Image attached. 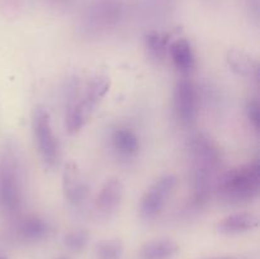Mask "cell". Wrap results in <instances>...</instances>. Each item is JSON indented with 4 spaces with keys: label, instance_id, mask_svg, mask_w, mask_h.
I'll use <instances>...</instances> for the list:
<instances>
[{
    "label": "cell",
    "instance_id": "1",
    "mask_svg": "<svg viewBox=\"0 0 260 259\" xmlns=\"http://www.w3.org/2000/svg\"><path fill=\"white\" fill-rule=\"evenodd\" d=\"M192 206L201 208L216 192L222 168V155L218 145L206 134H198L189 141Z\"/></svg>",
    "mask_w": 260,
    "mask_h": 259
},
{
    "label": "cell",
    "instance_id": "2",
    "mask_svg": "<svg viewBox=\"0 0 260 259\" xmlns=\"http://www.w3.org/2000/svg\"><path fill=\"white\" fill-rule=\"evenodd\" d=\"M109 89L111 79L107 75H95L84 85H71L65 112V128L69 135L78 134L86 126Z\"/></svg>",
    "mask_w": 260,
    "mask_h": 259
},
{
    "label": "cell",
    "instance_id": "3",
    "mask_svg": "<svg viewBox=\"0 0 260 259\" xmlns=\"http://www.w3.org/2000/svg\"><path fill=\"white\" fill-rule=\"evenodd\" d=\"M24 203V170L15 149L8 145L0 154V213L19 216Z\"/></svg>",
    "mask_w": 260,
    "mask_h": 259
},
{
    "label": "cell",
    "instance_id": "4",
    "mask_svg": "<svg viewBox=\"0 0 260 259\" xmlns=\"http://www.w3.org/2000/svg\"><path fill=\"white\" fill-rule=\"evenodd\" d=\"M215 193L228 205H244L255 201L260 193L259 160L254 159L222 173Z\"/></svg>",
    "mask_w": 260,
    "mask_h": 259
},
{
    "label": "cell",
    "instance_id": "5",
    "mask_svg": "<svg viewBox=\"0 0 260 259\" xmlns=\"http://www.w3.org/2000/svg\"><path fill=\"white\" fill-rule=\"evenodd\" d=\"M30 126L36 149L40 154L41 160L47 168L55 169L60 164L62 151L60 140L55 134L52 119L45 107L37 106L33 108Z\"/></svg>",
    "mask_w": 260,
    "mask_h": 259
},
{
    "label": "cell",
    "instance_id": "6",
    "mask_svg": "<svg viewBox=\"0 0 260 259\" xmlns=\"http://www.w3.org/2000/svg\"><path fill=\"white\" fill-rule=\"evenodd\" d=\"M123 14L122 0H90L81 14V25L89 35H99L118 25Z\"/></svg>",
    "mask_w": 260,
    "mask_h": 259
},
{
    "label": "cell",
    "instance_id": "7",
    "mask_svg": "<svg viewBox=\"0 0 260 259\" xmlns=\"http://www.w3.org/2000/svg\"><path fill=\"white\" fill-rule=\"evenodd\" d=\"M178 185L174 174H164L155 179L142 195L139 203L140 217L146 222L155 221L167 207Z\"/></svg>",
    "mask_w": 260,
    "mask_h": 259
},
{
    "label": "cell",
    "instance_id": "8",
    "mask_svg": "<svg viewBox=\"0 0 260 259\" xmlns=\"http://www.w3.org/2000/svg\"><path fill=\"white\" fill-rule=\"evenodd\" d=\"M108 149L116 160L122 164H129L139 157L141 151V137L135 127L128 123L113 124L109 128Z\"/></svg>",
    "mask_w": 260,
    "mask_h": 259
},
{
    "label": "cell",
    "instance_id": "9",
    "mask_svg": "<svg viewBox=\"0 0 260 259\" xmlns=\"http://www.w3.org/2000/svg\"><path fill=\"white\" fill-rule=\"evenodd\" d=\"M173 107L175 117L183 126H192L197 121L200 112V94L189 76H182L175 84Z\"/></svg>",
    "mask_w": 260,
    "mask_h": 259
},
{
    "label": "cell",
    "instance_id": "10",
    "mask_svg": "<svg viewBox=\"0 0 260 259\" xmlns=\"http://www.w3.org/2000/svg\"><path fill=\"white\" fill-rule=\"evenodd\" d=\"M62 193L66 202L80 207L89 197V183L78 163L69 160L62 170Z\"/></svg>",
    "mask_w": 260,
    "mask_h": 259
},
{
    "label": "cell",
    "instance_id": "11",
    "mask_svg": "<svg viewBox=\"0 0 260 259\" xmlns=\"http://www.w3.org/2000/svg\"><path fill=\"white\" fill-rule=\"evenodd\" d=\"M124 197V185L118 178H109L102 185L95 198V211L101 217H111L122 205Z\"/></svg>",
    "mask_w": 260,
    "mask_h": 259
},
{
    "label": "cell",
    "instance_id": "12",
    "mask_svg": "<svg viewBox=\"0 0 260 259\" xmlns=\"http://www.w3.org/2000/svg\"><path fill=\"white\" fill-rule=\"evenodd\" d=\"M168 57L182 76H189L196 69V53L192 43L185 37H175L169 46Z\"/></svg>",
    "mask_w": 260,
    "mask_h": 259
},
{
    "label": "cell",
    "instance_id": "13",
    "mask_svg": "<svg viewBox=\"0 0 260 259\" xmlns=\"http://www.w3.org/2000/svg\"><path fill=\"white\" fill-rule=\"evenodd\" d=\"M226 61L234 74L259 83L260 66L256 58L239 48H231L226 53Z\"/></svg>",
    "mask_w": 260,
    "mask_h": 259
},
{
    "label": "cell",
    "instance_id": "14",
    "mask_svg": "<svg viewBox=\"0 0 260 259\" xmlns=\"http://www.w3.org/2000/svg\"><path fill=\"white\" fill-rule=\"evenodd\" d=\"M259 226V217L253 212H235L228 215L216 225L217 233L222 235H239L249 233Z\"/></svg>",
    "mask_w": 260,
    "mask_h": 259
},
{
    "label": "cell",
    "instance_id": "15",
    "mask_svg": "<svg viewBox=\"0 0 260 259\" xmlns=\"http://www.w3.org/2000/svg\"><path fill=\"white\" fill-rule=\"evenodd\" d=\"M19 238L27 243H38L50 235L51 226L47 221L38 215H28L19 220L17 225Z\"/></svg>",
    "mask_w": 260,
    "mask_h": 259
},
{
    "label": "cell",
    "instance_id": "16",
    "mask_svg": "<svg viewBox=\"0 0 260 259\" xmlns=\"http://www.w3.org/2000/svg\"><path fill=\"white\" fill-rule=\"evenodd\" d=\"M172 40L173 36L168 32H161V30H150V32H147L144 37L147 55L151 57V60L156 61V62L165 61L168 58Z\"/></svg>",
    "mask_w": 260,
    "mask_h": 259
},
{
    "label": "cell",
    "instance_id": "17",
    "mask_svg": "<svg viewBox=\"0 0 260 259\" xmlns=\"http://www.w3.org/2000/svg\"><path fill=\"white\" fill-rule=\"evenodd\" d=\"M179 250V245L172 239L161 238L150 240L141 246L140 259H170Z\"/></svg>",
    "mask_w": 260,
    "mask_h": 259
},
{
    "label": "cell",
    "instance_id": "18",
    "mask_svg": "<svg viewBox=\"0 0 260 259\" xmlns=\"http://www.w3.org/2000/svg\"><path fill=\"white\" fill-rule=\"evenodd\" d=\"M122 254H123V245L118 239L102 240L95 246L96 259H121Z\"/></svg>",
    "mask_w": 260,
    "mask_h": 259
},
{
    "label": "cell",
    "instance_id": "19",
    "mask_svg": "<svg viewBox=\"0 0 260 259\" xmlns=\"http://www.w3.org/2000/svg\"><path fill=\"white\" fill-rule=\"evenodd\" d=\"M89 233L84 229H75L69 233L65 234L63 236V244L69 250L74 251V253H80L85 249V246L89 243Z\"/></svg>",
    "mask_w": 260,
    "mask_h": 259
},
{
    "label": "cell",
    "instance_id": "20",
    "mask_svg": "<svg viewBox=\"0 0 260 259\" xmlns=\"http://www.w3.org/2000/svg\"><path fill=\"white\" fill-rule=\"evenodd\" d=\"M245 116L248 122L250 123L251 128L255 134H259L260 128V103L258 98H251L246 102Z\"/></svg>",
    "mask_w": 260,
    "mask_h": 259
},
{
    "label": "cell",
    "instance_id": "21",
    "mask_svg": "<svg viewBox=\"0 0 260 259\" xmlns=\"http://www.w3.org/2000/svg\"><path fill=\"white\" fill-rule=\"evenodd\" d=\"M146 7L152 14L165 15L174 5V0H145Z\"/></svg>",
    "mask_w": 260,
    "mask_h": 259
},
{
    "label": "cell",
    "instance_id": "22",
    "mask_svg": "<svg viewBox=\"0 0 260 259\" xmlns=\"http://www.w3.org/2000/svg\"><path fill=\"white\" fill-rule=\"evenodd\" d=\"M241 2H243V5L249 17L254 22L258 23L260 17V0H241Z\"/></svg>",
    "mask_w": 260,
    "mask_h": 259
},
{
    "label": "cell",
    "instance_id": "23",
    "mask_svg": "<svg viewBox=\"0 0 260 259\" xmlns=\"http://www.w3.org/2000/svg\"><path fill=\"white\" fill-rule=\"evenodd\" d=\"M213 259H235V258H213Z\"/></svg>",
    "mask_w": 260,
    "mask_h": 259
},
{
    "label": "cell",
    "instance_id": "24",
    "mask_svg": "<svg viewBox=\"0 0 260 259\" xmlns=\"http://www.w3.org/2000/svg\"><path fill=\"white\" fill-rule=\"evenodd\" d=\"M206 2H215V0H206Z\"/></svg>",
    "mask_w": 260,
    "mask_h": 259
}]
</instances>
